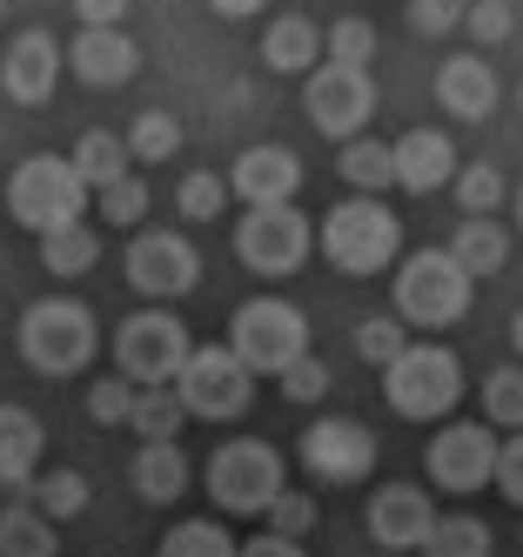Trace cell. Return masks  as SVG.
<instances>
[{"instance_id":"22","label":"cell","mask_w":523,"mask_h":557,"mask_svg":"<svg viewBox=\"0 0 523 557\" xmlns=\"http://www.w3.org/2000/svg\"><path fill=\"white\" fill-rule=\"evenodd\" d=\"M443 256H450L470 283H483V275H497L510 262V235H503L497 215H463V228L450 235V249H443Z\"/></svg>"},{"instance_id":"46","label":"cell","mask_w":523,"mask_h":557,"mask_svg":"<svg viewBox=\"0 0 523 557\" xmlns=\"http://www.w3.org/2000/svg\"><path fill=\"white\" fill-rule=\"evenodd\" d=\"M80 27H121V14H128V0H74Z\"/></svg>"},{"instance_id":"23","label":"cell","mask_w":523,"mask_h":557,"mask_svg":"<svg viewBox=\"0 0 523 557\" xmlns=\"http://www.w3.org/2000/svg\"><path fill=\"white\" fill-rule=\"evenodd\" d=\"M14 497H27L40 517H48V524H67V517H80V510L95 504V484H88L80 470H34Z\"/></svg>"},{"instance_id":"24","label":"cell","mask_w":523,"mask_h":557,"mask_svg":"<svg viewBox=\"0 0 523 557\" xmlns=\"http://www.w3.org/2000/svg\"><path fill=\"white\" fill-rule=\"evenodd\" d=\"M262 61H269L275 74H309V67L322 61V27H315L309 14H282V21H269V34H262Z\"/></svg>"},{"instance_id":"29","label":"cell","mask_w":523,"mask_h":557,"mask_svg":"<svg viewBox=\"0 0 523 557\" xmlns=\"http://www.w3.org/2000/svg\"><path fill=\"white\" fill-rule=\"evenodd\" d=\"M67 169L80 175V188H108V182H121L128 175V148H121V135H108V128H88L80 135V148L67 154Z\"/></svg>"},{"instance_id":"19","label":"cell","mask_w":523,"mask_h":557,"mask_svg":"<svg viewBox=\"0 0 523 557\" xmlns=\"http://www.w3.org/2000/svg\"><path fill=\"white\" fill-rule=\"evenodd\" d=\"M450 175H457V148L443 128H410L402 141H389V182L396 188L436 195V188H450Z\"/></svg>"},{"instance_id":"47","label":"cell","mask_w":523,"mask_h":557,"mask_svg":"<svg viewBox=\"0 0 523 557\" xmlns=\"http://www.w3.org/2000/svg\"><path fill=\"white\" fill-rule=\"evenodd\" d=\"M235 557H302V544L296 537H249V544H235Z\"/></svg>"},{"instance_id":"32","label":"cell","mask_w":523,"mask_h":557,"mask_svg":"<svg viewBox=\"0 0 523 557\" xmlns=\"http://www.w3.org/2000/svg\"><path fill=\"white\" fill-rule=\"evenodd\" d=\"M121 148H128V162H148V169H154V162H169V154L182 148V122H175L169 108H141Z\"/></svg>"},{"instance_id":"9","label":"cell","mask_w":523,"mask_h":557,"mask_svg":"<svg viewBox=\"0 0 523 557\" xmlns=\"http://www.w3.org/2000/svg\"><path fill=\"white\" fill-rule=\"evenodd\" d=\"M188 349H195L188 343V323L154 302V309H135L128 323L114 330V370L128 376L135 389H161V383H175V370H182Z\"/></svg>"},{"instance_id":"14","label":"cell","mask_w":523,"mask_h":557,"mask_svg":"<svg viewBox=\"0 0 523 557\" xmlns=\"http://www.w3.org/2000/svg\"><path fill=\"white\" fill-rule=\"evenodd\" d=\"M490 457H497V430L490 423H443L429 436V450H423V470H429L436 491L470 497V491L490 484Z\"/></svg>"},{"instance_id":"11","label":"cell","mask_w":523,"mask_h":557,"mask_svg":"<svg viewBox=\"0 0 523 557\" xmlns=\"http://www.w3.org/2000/svg\"><path fill=\"white\" fill-rule=\"evenodd\" d=\"M201 283V256L188 235L175 228H141L128 235V289L148 296V302H175Z\"/></svg>"},{"instance_id":"8","label":"cell","mask_w":523,"mask_h":557,"mask_svg":"<svg viewBox=\"0 0 523 557\" xmlns=\"http://www.w3.org/2000/svg\"><path fill=\"white\" fill-rule=\"evenodd\" d=\"M470 289L476 283L443 249H416V256H402V269H396V323L450 330V323H463Z\"/></svg>"},{"instance_id":"6","label":"cell","mask_w":523,"mask_h":557,"mask_svg":"<svg viewBox=\"0 0 523 557\" xmlns=\"http://www.w3.org/2000/svg\"><path fill=\"white\" fill-rule=\"evenodd\" d=\"M201 484H209V504L215 510H228V517H262L269 497L289 484V470H282V450L275 444H262V436H235V444H222L209 457Z\"/></svg>"},{"instance_id":"25","label":"cell","mask_w":523,"mask_h":557,"mask_svg":"<svg viewBox=\"0 0 523 557\" xmlns=\"http://www.w3.org/2000/svg\"><path fill=\"white\" fill-rule=\"evenodd\" d=\"M0 557H61V524H48L27 497L0 504Z\"/></svg>"},{"instance_id":"49","label":"cell","mask_w":523,"mask_h":557,"mask_svg":"<svg viewBox=\"0 0 523 557\" xmlns=\"http://www.w3.org/2000/svg\"><path fill=\"white\" fill-rule=\"evenodd\" d=\"M0 21H8V0H0Z\"/></svg>"},{"instance_id":"41","label":"cell","mask_w":523,"mask_h":557,"mask_svg":"<svg viewBox=\"0 0 523 557\" xmlns=\"http://www.w3.org/2000/svg\"><path fill=\"white\" fill-rule=\"evenodd\" d=\"M329 383H336V376H329V363H322V356H296V363L275 376V389L289 396V404H322V396H329Z\"/></svg>"},{"instance_id":"2","label":"cell","mask_w":523,"mask_h":557,"mask_svg":"<svg viewBox=\"0 0 523 557\" xmlns=\"http://www.w3.org/2000/svg\"><path fill=\"white\" fill-rule=\"evenodd\" d=\"M95 349H101L95 309L74 302V296H48V302H34L21 315V356L40 376H80L95 363Z\"/></svg>"},{"instance_id":"4","label":"cell","mask_w":523,"mask_h":557,"mask_svg":"<svg viewBox=\"0 0 523 557\" xmlns=\"http://www.w3.org/2000/svg\"><path fill=\"white\" fill-rule=\"evenodd\" d=\"M95 195L80 188V175L67 169V154H27V162L8 175V215L34 235L67 228V222H88Z\"/></svg>"},{"instance_id":"13","label":"cell","mask_w":523,"mask_h":557,"mask_svg":"<svg viewBox=\"0 0 523 557\" xmlns=\"http://www.w3.org/2000/svg\"><path fill=\"white\" fill-rule=\"evenodd\" d=\"M376 430L370 423H356V417H315L302 430V470L322 476V484H362V476L376 470Z\"/></svg>"},{"instance_id":"18","label":"cell","mask_w":523,"mask_h":557,"mask_svg":"<svg viewBox=\"0 0 523 557\" xmlns=\"http://www.w3.org/2000/svg\"><path fill=\"white\" fill-rule=\"evenodd\" d=\"M362 524H370V537L383 550H416L436 524V504H429L423 484H383L370 497V510H362Z\"/></svg>"},{"instance_id":"1","label":"cell","mask_w":523,"mask_h":557,"mask_svg":"<svg viewBox=\"0 0 523 557\" xmlns=\"http://www.w3.org/2000/svg\"><path fill=\"white\" fill-rule=\"evenodd\" d=\"M383 396H389V410L410 417V423H443L463 404V363H457V349H443V343H402L383 363Z\"/></svg>"},{"instance_id":"42","label":"cell","mask_w":523,"mask_h":557,"mask_svg":"<svg viewBox=\"0 0 523 557\" xmlns=\"http://www.w3.org/2000/svg\"><path fill=\"white\" fill-rule=\"evenodd\" d=\"M128 404H135V383H128V376H95V383H88V417H95L101 430H121V423H128Z\"/></svg>"},{"instance_id":"20","label":"cell","mask_w":523,"mask_h":557,"mask_svg":"<svg viewBox=\"0 0 523 557\" xmlns=\"http://www.w3.org/2000/svg\"><path fill=\"white\" fill-rule=\"evenodd\" d=\"M436 101L443 114H457V122H490L497 114V74L483 54H450L436 67Z\"/></svg>"},{"instance_id":"38","label":"cell","mask_w":523,"mask_h":557,"mask_svg":"<svg viewBox=\"0 0 523 557\" xmlns=\"http://www.w3.org/2000/svg\"><path fill=\"white\" fill-rule=\"evenodd\" d=\"M483 423H497V430L523 423V370L516 363L490 370V383H483Z\"/></svg>"},{"instance_id":"3","label":"cell","mask_w":523,"mask_h":557,"mask_svg":"<svg viewBox=\"0 0 523 557\" xmlns=\"http://www.w3.org/2000/svg\"><path fill=\"white\" fill-rule=\"evenodd\" d=\"M228 356L249 376H282L296 356H309V315L296 302H282V296L241 302L235 323H228Z\"/></svg>"},{"instance_id":"12","label":"cell","mask_w":523,"mask_h":557,"mask_svg":"<svg viewBox=\"0 0 523 557\" xmlns=\"http://www.w3.org/2000/svg\"><path fill=\"white\" fill-rule=\"evenodd\" d=\"M302 108H309V122H315L322 135L349 141V135L376 114V82H370V67L315 61V67H309V82H302Z\"/></svg>"},{"instance_id":"16","label":"cell","mask_w":523,"mask_h":557,"mask_svg":"<svg viewBox=\"0 0 523 557\" xmlns=\"http://www.w3.org/2000/svg\"><path fill=\"white\" fill-rule=\"evenodd\" d=\"M61 67H74L88 88H128L141 74V48L121 27H80L74 48H61Z\"/></svg>"},{"instance_id":"33","label":"cell","mask_w":523,"mask_h":557,"mask_svg":"<svg viewBox=\"0 0 523 557\" xmlns=\"http://www.w3.org/2000/svg\"><path fill=\"white\" fill-rule=\"evenodd\" d=\"M154 557H235V537L215 524V517H182V524L161 537Z\"/></svg>"},{"instance_id":"36","label":"cell","mask_w":523,"mask_h":557,"mask_svg":"<svg viewBox=\"0 0 523 557\" xmlns=\"http://www.w3.org/2000/svg\"><path fill=\"white\" fill-rule=\"evenodd\" d=\"M262 517H269V537H296V544H302V537H309V531L322 524V504L282 484V491L269 497V510H262Z\"/></svg>"},{"instance_id":"27","label":"cell","mask_w":523,"mask_h":557,"mask_svg":"<svg viewBox=\"0 0 523 557\" xmlns=\"http://www.w3.org/2000/svg\"><path fill=\"white\" fill-rule=\"evenodd\" d=\"M40 262H48V275H88L101 262V228L95 222L48 228V235H40Z\"/></svg>"},{"instance_id":"26","label":"cell","mask_w":523,"mask_h":557,"mask_svg":"<svg viewBox=\"0 0 523 557\" xmlns=\"http://www.w3.org/2000/svg\"><path fill=\"white\" fill-rule=\"evenodd\" d=\"M135 497L141 504H182L188 497V457L175 444H141L135 450Z\"/></svg>"},{"instance_id":"5","label":"cell","mask_w":523,"mask_h":557,"mask_svg":"<svg viewBox=\"0 0 523 557\" xmlns=\"http://www.w3.org/2000/svg\"><path fill=\"white\" fill-rule=\"evenodd\" d=\"M402 249V222L376 202V195H349L322 215V256H329L343 275H376L389 269Z\"/></svg>"},{"instance_id":"48","label":"cell","mask_w":523,"mask_h":557,"mask_svg":"<svg viewBox=\"0 0 523 557\" xmlns=\"http://www.w3.org/2000/svg\"><path fill=\"white\" fill-rule=\"evenodd\" d=\"M209 8H215L222 21H256V14L269 8V0H209Z\"/></svg>"},{"instance_id":"37","label":"cell","mask_w":523,"mask_h":557,"mask_svg":"<svg viewBox=\"0 0 523 557\" xmlns=\"http://www.w3.org/2000/svg\"><path fill=\"white\" fill-rule=\"evenodd\" d=\"M322 54H329L336 67H370L376 61V27L362 14H349V21H336L329 34H322Z\"/></svg>"},{"instance_id":"31","label":"cell","mask_w":523,"mask_h":557,"mask_svg":"<svg viewBox=\"0 0 523 557\" xmlns=\"http://www.w3.org/2000/svg\"><path fill=\"white\" fill-rule=\"evenodd\" d=\"M182 404H175V389L161 383V389H135V404H128V430L141 436V444H175L182 436Z\"/></svg>"},{"instance_id":"30","label":"cell","mask_w":523,"mask_h":557,"mask_svg":"<svg viewBox=\"0 0 523 557\" xmlns=\"http://www.w3.org/2000/svg\"><path fill=\"white\" fill-rule=\"evenodd\" d=\"M336 175H343L356 195H383V188H396V182H389V141H376V135H349Z\"/></svg>"},{"instance_id":"35","label":"cell","mask_w":523,"mask_h":557,"mask_svg":"<svg viewBox=\"0 0 523 557\" xmlns=\"http://www.w3.org/2000/svg\"><path fill=\"white\" fill-rule=\"evenodd\" d=\"M175 209H182L188 222H222V209H228V182H222L215 169H195V175H182V188H175Z\"/></svg>"},{"instance_id":"44","label":"cell","mask_w":523,"mask_h":557,"mask_svg":"<svg viewBox=\"0 0 523 557\" xmlns=\"http://www.w3.org/2000/svg\"><path fill=\"white\" fill-rule=\"evenodd\" d=\"M490 484H497L503 504H523V444H516V436H503V444H497V457H490Z\"/></svg>"},{"instance_id":"43","label":"cell","mask_w":523,"mask_h":557,"mask_svg":"<svg viewBox=\"0 0 523 557\" xmlns=\"http://www.w3.org/2000/svg\"><path fill=\"white\" fill-rule=\"evenodd\" d=\"M396 349H402V323H396V315H370V323L356 330V356H362L370 370H383Z\"/></svg>"},{"instance_id":"15","label":"cell","mask_w":523,"mask_h":557,"mask_svg":"<svg viewBox=\"0 0 523 557\" xmlns=\"http://www.w3.org/2000/svg\"><path fill=\"white\" fill-rule=\"evenodd\" d=\"M222 182H228V195H241L249 209L296 202V188H302V154H296V148H282V141L241 148V154H235V169H228Z\"/></svg>"},{"instance_id":"21","label":"cell","mask_w":523,"mask_h":557,"mask_svg":"<svg viewBox=\"0 0 523 557\" xmlns=\"http://www.w3.org/2000/svg\"><path fill=\"white\" fill-rule=\"evenodd\" d=\"M40 450H48V430H40V417L21 410V404H0V491H8V497L40 470Z\"/></svg>"},{"instance_id":"28","label":"cell","mask_w":523,"mask_h":557,"mask_svg":"<svg viewBox=\"0 0 523 557\" xmlns=\"http://www.w3.org/2000/svg\"><path fill=\"white\" fill-rule=\"evenodd\" d=\"M416 550L423 557H490V524L470 510H436V524Z\"/></svg>"},{"instance_id":"10","label":"cell","mask_w":523,"mask_h":557,"mask_svg":"<svg viewBox=\"0 0 523 557\" xmlns=\"http://www.w3.org/2000/svg\"><path fill=\"white\" fill-rule=\"evenodd\" d=\"M315 249V222L296 202H269V209H241L235 222V256L256 275H296Z\"/></svg>"},{"instance_id":"45","label":"cell","mask_w":523,"mask_h":557,"mask_svg":"<svg viewBox=\"0 0 523 557\" xmlns=\"http://www.w3.org/2000/svg\"><path fill=\"white\" fill-rule=\"evenodd\" d=\"M463 21V0H410V27L423 34V41H436V34H450Z\"/></svg>"},{"instance_id":"17","label":"cell","mask_w":523,"mask_h":557,"mask_svg":"<svg viewBox=\"0 0 523 557\" xmlns=\"http://www.w3.org/2000/svg\"><path fill=\"white\" fill-rule=\"evenodd\" d=\"M54 82H61V41L40 34V27H21L8 41V61H0V88H8V101L40 108L54 95Z\"/></svg>"},{"instance_id":"39","label":"cell","mask_w":523,"mask_h":557,"mask_svg":"<svg viewBox=\"0 0 523 557\" xmlns=\"http://www.w3.org/2000/svg\"><path fill=\"white\" fill-rule=\"evenodd\" d=\"M95 209H101V222H108V228H141V215H148V182L121 175V182L95 188Z\"/></svg>"},{"instance_id":"40","label":"cell","mask_w":523,"mask_h":557,"mask_svg":"<svg viewBox=\"0 0 523 557\" xmlns=\"http://www.w3.org/2000/svg\"><path fill=\"white\" fill-rule=\"evenodd\" d=\"M450 188H457L463 215H497V202H503V169L470 162V169H457V175H450Z\"/></svg>"},{"instance_id":"7","label":"cell","mask_w":523,"mask_h":557,"mask_svg":"<svg viewBox=\"0 0 523 557\" xmlns=\"http://www.w3.org/2000/svg\"><path fill=\"white\" fill-rule=\"evenodd\" d=\"M175 404H182V417L188 423H235L241 410L256 404V376L228 356V343L215 349H188L182 356V370H175Z\"/></svg>"},{"instance_id":"34","label":"cell","mask_w":523,"mask_h":557,"mask_svg":"<svg viewBox=\"0 0 523 557\" xmlns=\"http://www.w3.org/2000/svg\"><path fill=\"white\" fill-rule=\"evenodd\" d=\"M457 27H470V54H483V48H503L510 34H516V8L510 0H463V21Z\"/></svg>"}]
</instances>
